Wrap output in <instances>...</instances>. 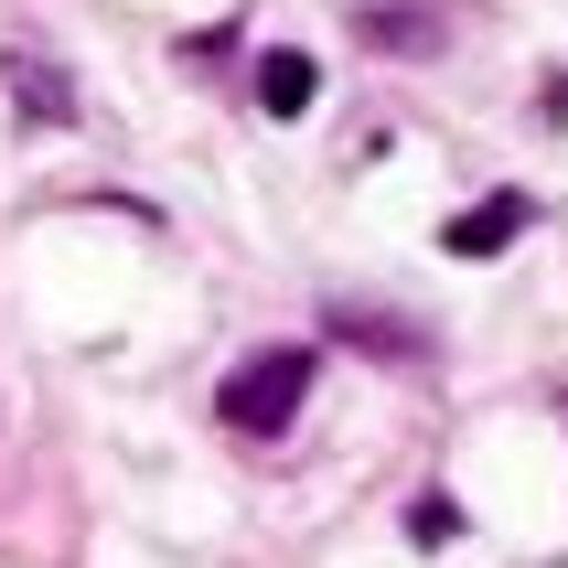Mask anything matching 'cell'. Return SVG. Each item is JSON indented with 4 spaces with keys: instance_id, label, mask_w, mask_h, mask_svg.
<instances>
[{
    "instance_id": "cell-6",
    "label": "cell",
    "mask_w": 568,
    "mask_h": 568,
    "mask_svg": "<svg viewBox=\"0 0 568 568\" xmlns=\"http://www.w3.org/2000/svg\"><path fill=\"white\" fill-rule=\"evenodd\" d=\"M408 537H418V547H450V537H462V505H450V494H429V505L408 515Z\"/></svg>"
},
{
    "instance_id": "cell-4",
    "label": "cell",
    "mask_w": 568,
    "mask_h": 568,
    "mask_svg": "<svg viewBox=\"0 0 568 568\" xmlns=\"http://www.w3.org/2000/svg\"><path fill=\"white\" fill-rule=\"evenodd\" d=\"M312 97H322V64L312 54H290V43H280V54H257V108H268V119H301Z\"/></svg>"
},
{
    "instance_id": "cell-1",
    "label": "cell",
    "mask_w": 568,
    "mask_h": 568,
    "mask_svg": "<svg viewBox=\"0 0 568 568\" xmlns=\"http://www.w3.org/2000/svg\"><path fill=\"white\" fill-rule=\"evenodd\" d=\"M301 397H312V354L280 344V354H247L236 376H225V429H247V440H280L290 418H301Z\"/></svg>"
},
{
    "instance_id": "cell-5",
    "label": "cell",
    "mask_w": 568,
    "mask_h": 568,
    "mask_svg": "<svg viewBox=\"0 0 568 568\" xmlns=\"http://www.w3.org/2000/svg\"><path fill=\"white\" fill-rule=\"evenodd\" d=\"M365 32L397 43V54H429V43H440V11H408V0H397V11H365Z\"/></svg>"
},
{
    "instance_id": "cell-3",
    "label": "cell",
    "mask_w": 568,
    "mask_h": 568,
    "mask_svg": "<svg viewBox=\"0 0 568 568\" xmlns=\"http://www.w3.org/2000/svg\"><path fill=\"white\" fill-rule=\"evenodd\" d=\"M526 215H537L526 193H483L473 215H450V225H440V247H450V257H505L515 236H526Z\"/></svg>"
},
{
    "instance_id": "cell-2",
    "label": "cell",
    "mask_w": 568,
    "mask_h": 568,
    "mask_svg": "<svg viewBox=\"0 0 568 568\" xmlns=\"http://www.w3.org/2000/svg\"><path fill=\"white\" fill-rule=\"evenodd\" d=\"M0 87H11V108H22L32 129H75V87H64V64L43 54V43H11V54H0Z\"/></svg>"
}]
</instances>
